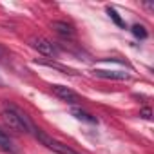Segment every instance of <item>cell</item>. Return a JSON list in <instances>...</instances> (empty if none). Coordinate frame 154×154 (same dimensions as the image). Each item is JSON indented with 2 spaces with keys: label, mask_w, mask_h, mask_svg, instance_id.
Segmentation results:
<instances>
[{
  "label": "cell",
  "mask_w": 154,
  "mask_h": 154,
  "mask_svg": "<svg viewBox=\"0 0 154 154\" xmlns=\"http://www.w3.org/2000/svg\"><path fill=\"white\" fill-rule=\"evenodd\" d=\"M29 44L33 49H36L40 54H44L47 58H58V54H60V49L56 47V44H53L51 40H47L44 36H33L29 40Z\"/></svg>",
  "instance_id": "3957f363"
},
{
  "label": "cell",
  "mask_w": 154,
  "mask_h": 154,
  "mask_svg": "<svg viewBox=\"0 0 154 154\" xmlns=\"http://www.w3.org/2000/svg\"><path fill=\"white\" fill-rule=\"evenodd\" d=\"M51 27H53L62 38H72V36H74V29H72V26L67 24V22L54 20V22H51Z\"/></svg>",
  "instance_id": "5b68a950"
},
{
  "label": "cell",
  "mask_w": 154,
  "mask_h": 154,
  "mask_svg": "<svg viewBox=\"0 0 154 154\" xmlns=\"http://www.w3.org/2000/svg\"><path fill=\"white\" fill-rule=\"evenodd\" d=\"M140 116H141V118H145V120H150V109H149V107H145V109H141V112H140Z\"/></svg>",
  "instance_id": "8fae6325"
},
{
  "label": "cell",
  "mask_w": 154,
  "mask_h": 154,
  "mask_svg": "<svg viewBox=\"0 0 154 154\" xmlns=\"http://www.w3.org/2000/svg\"><path fill=\"white\" fill-rule=\"evenodd\" d=\"M0 149L2 150H6V152H9V154H15L17 152V149H15V145H13V140L6 134V131H2L0 129Z\"/></svg>",
  "instance_id": "ba28073f"
},
{
  "label": "cell",
  "mask_w": 154,
  "mask_h": 154,
  "mask_svg": "<svg viewBox=\"0 0 154 154\" xmlns=\"http://www.w3.org/2000/svg\"><path fill=\"white\" fill-rule=\"evenodd\" d=\"M2 85H4V80H2V78H0V87H2Z\"/></svg>",
  "instance_id": "4fadbf2b"
},
{
  "label": "cell",
  "mask_w": 154,
  "mask_h": 154,
  "mask_svg": "<svg viewBox=\"0 0 154 154\" xmlns=\"http://www.w3.org/2000/svg\"><path fill=\"white\" fill-rule=\"evenodd\" d=\"M51 89H53V94H54L56 98H60L62 102H65V103H69V105L80 103V96L76 94L72 89L65 87V85H51Z\"/></svg>",
  "instance_id": "277c9868"
},
{
  "label": "cell",
  "mask_w": 154,
  "mask_h": 154,
  "mask_svg": "<svg viewBox=\"0 0 154 154\" xmlns=\"http://www.w3.org/2000/svg\"><path fill=\"white\" fill-rule=\"evenodd\" d=\"M94 76L98 78H105V80H129L127 72H120V71H103V69H94L93 71Z\"/></svg>",
  "instance_id": "8992f818"
},
{
  "label": "cell",
  "mask_w": 154,
  "mask_h": 154,
  "mask_svg": "<svg viewBox=\"0 0 154 154\" xmlns=\"http://www.w3.org/2000/svg\"><path fill=\"white\" fill-rule=\"evenodd\" d=\"M131 31H132V35H134L136 38H140V40H145V38L149 36V35H147V29H145L141 24H134Z\"/></svg>",
  "instance_id": "30bf717a"
},
{
  "label": "cell",
  "mask_w": 154,
  "mask_h": 154,
  "mask_svg": "<svg viewBox=\"0 0 154 154\" xmlns=\"http://www.w3.org/2000/svg\"><path fill=\"white\" fill-rule=\"evenodd\" d=\"M6 58H8V53H6V49H4L2 45H0V62H6V63H8Z\"/></svg>",
  "instance_id": "7c38bea8"
},
{
  "label": "cell",
  "mask_w": 154,
  "mask_h": 154,
  "mask_svg": "<svg viewBox=\"0 0 154 154\" xmlns=\"http://www.w3.org/2000/svg\"><path fill=\"white\" fill-rule=\"evenodd\" d=\"M107 15L111 17V20H112V22H114L118 27H125V22L122 20V17L118 15V11H116L114 8H107Z\"/></svg>",
  "instance_id": "9c48e42d"
},
{
  "label": "cell",
  "mask_w": 154,
  "mask_h": 154,
  "mask_svg": "<svg viewBox=\"0 0 154 154\" xmlns=\"http://www.w3.org/2000/svg\"><path fill=\"white\" fill-rule=\"evenodd\" d=\"M2 122L11 129V131H17V132H33V123L29 122V118L17 107L13 105H8L4 111H2Z\"/></svg>",
  "instance_id": "6da1fadb"
},
{
  "label": "cell",
  "mask_w": 154,
  "mask_h": 154,
  "mask_svg": "<svg viewBox=\"0 0 154 154\" xmlns=\"http://www.w3.org/2000/svg\"><path fill=\"white\" fill-rule=\"evenodd\" d=\"M71 116H74L76 120H80V122H85V123H91V125H94V123H98V120H96V116H93V114H89L87 111H84V109H80V107H72V109H71Z\"/></svg>",
  "instance_id": "52a82bcc"
},
{
  "label": "cell",
  "mask_w": 154,
  "mask_h": 154,
  "mask_svg": "<svg viewBox=\"0 0 154 154\" xmlns=\"http://www.w3.org/2000/svg\"><path fill=\"white\" fill-rule=\"evenodd\" d=\"M33 132H35V138H36L44 147H47V149H51V150H54V152H58V154H78L76 150H72L71 147H67L65 143H62V141L51 138L49 134H45V132L40 131V129H33Z\"/></svg>",
  "instance_id": "7a4b0ae2"
}]
</instances>
